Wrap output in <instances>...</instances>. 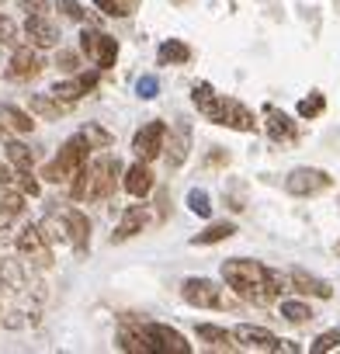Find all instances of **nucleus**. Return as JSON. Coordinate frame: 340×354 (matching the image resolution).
Returning a JSON list of instances; mask_svg holds the SVG:
<instances>
[{"label": "nucleus", "instance_id": "412c9836", "mask_svg": "<svg viewBox=\"0 0 340 354\" xmlns=\"http://www.w3.org/2000/svg\"><path fill=\"white\" fill-rule=\"evenodd\" d=\"M167 149V167H181L188 160V149H191V136L188 129H178V132H170V146L163 142Z\"/></svg>", "mask_w": 340, "mask_h": 354}, {"label": "nucleus", "instance_id": "6e6552de", "mask_svg": "<svg viewBox=\"0 0 340 354\" xmlns=\"http://www.w3.org/2000/svg\"><path fill=\"white\" fill-rule=\"evenodd\" d=\"M185 302L188 306H198V309H223L226 306L223 288L212 278H188L185 281Z\"/></svg>", "mask_w": 340, "mask_h": 354}, {"label": "nucleus", "instance_id": "9d476101", "mask_svg": "<svg viewBox=\"0 0 340 354\" xmlns=\"http://www.w3.org/2000/svg\"><path fill=\"white\" fill-rule=\"evenodd\" d=\"M163 139H167V125H163V122H149V125H142V129L135 132L132 149H135V156H139L142 163H149V160H156V156L163 153Z\"/></svg>", "mask_w": 340, "mask_h": 354}, {"label": "nucleus", "instance_id": "423d86ee", "mask_svg": "<svg viewBox=\"0 0 340 354\" xmlns=\"http://www.w3.org/2000/svg\"><path fill=\"white\" fill-rule=\"evenodd\" d=\"M80 53H84L87 59H94L97 70H108V66H115V59H118V42H115L111 35H104V32L84 28V35H80Z\"/></svg>", "mask_w": 340, "mask_h": 354}, {"label": "nucleus", "instance_id": "9b49d317", "mask_svg": "<svg viewBox=\"0 0 340 354\" xmlns=\"http://www.w3.org/2000/svg\"><path fill=\"white\" fill-rule=\"evenodd\" d=\"M219 125H229V129H236V132H257V115L243 104V101H236V97H223V108H219Z\"/></svg>", "mask_w": 340, "mask_h": 354}, {"label": "nucleus", "instance_id": "2eb2a0df", "mask_svg": "<svg viewBox=\"0 0 340 354\" xmlns=\"http://www.w3.org/2000/svg\"><path fill=\"white\" fill-rule=\"evenodd\" d=\"M233 337H236L243 347H250V351H274V344H278V337H274L271 330L254 326V323H240V326L233 330Z\"/></svg>", "mask_w": 340, "mask_h": 354}, {"label": "nucleus", "instance_id": "dca6fc26", "mask_svg": "<svg viewBox=\"0 0 340 354\" xmlns=\"http://www.w3.org/2000/svg\"><path fill=\"white\" fill-rule=\"evenodd\" d=\"M125 192L132 195V198H146L149 192H153V170L139 160V163H132L129 170H125Z\"/></svg>", "mask_w": 340, "mask_h": 354}, {"label": "nucleus", "instance_id": "c85d7f7f", "mask_svg": "<svg viewBox=\"0 0 340 354\" xmlns=\"http://www.w3.org/2000/svg\"><path fill=\"white\" fill-rule=\"evenodd\" d=\"M80 136L87 139V146H91V149H111V142H115V136H111L108 129L94 125V122H87V125L80 129Z\"/></svg>", "mask_w": 340, "mask_h": 354}, {"label": "nucleus", "instance_id": "0eeeda50", "mask_svg": "<svg viewBox=\"0 0 340 354\" xmlns=\"http://www.w3.org/2000/svg\"><path fill=\"white\" fill-rule=\"evenodd\" d=\"M15 247H18V254H21L32 268H49V264H53V247L42 240V233H39L35 223L25 226V230L15 236Z\"/></svg>", "mask_w": 340, "mask_h": 354}, {"label": "nucleus", "instance_id": "1a4fd4ad", "mask_svg": "<svg viewBox=\"0 0 340 354\" xmlns=\"http://www.w3.org/2000/svg\"><path fill=\"white\" fill-rule=\"evenodd\" d=\"M46 70V59L35 46H15V56L8 63V80H32Z\"/></svg>", "mask_w": 340, "mask_h": 354}, {"label": "nucleus", "instance_id": "f704fd0d", "mask_svg": "<svg viewBox=\"0 0 340 354\" xmlns=\"http://www.w3.org/2000/svg\"><path fill=\"white\" fill-rule=\"evenodd\" d=\"M188 209H191L195 216L209 219V216H212V202H209V192H202V188L188 192Z\"/></svg>", "mask_w": 340, "mask_h": 354}, {"label": "nucleus", "instance_id": "4468645a", "mask_svg": "<svg viewBox=\"0 0 340 354\" xmlns=\"http://www.w3.org/2000/svg\"><path fill=\"white\" fill-rule=\"evenodd\" d=\"M146 223H149L146 205H129V209L122 212V223H118V226H115V233H111V243H122V240H129V236L142 233V230H146Z\"/></svg>", "mask_w": 340, "mask_h": 354}, {"label": "nucleus", "instance_id": "a878e982", "mask_svg": "<svg viewBox=\"0 0 340 354\" xmlns=\"http://www.w3.org/2000/svg\"><path fill=\"white\" fill-rule=\"evenodd\" d=\"M49 94H53L56 101H63V104H70V108H73V104H77V101H80L87 91H84V87H80V80L73 77V80H59V84L49 91Z\"/></svg>", "mask_w": 340, "mask_h": 354}, {"label": "nucleus", "instance_id": "c03bdc74", "mask_svg": "<svg viewBox=\"0 0 340 354\" xmlns=\"http://www.w3.org/2000/svg\"><path fill=\"white\" fill-rule=\"evenodd\" d=\"M0 139H11V129H8L4 122H0Z\"/></svg>", "mask_w": 340, "mask_h": 354}, {"label": "nucleus", "instance_id": "f03ea898", "mask_svg": "<svg viewBox=\"0 0 340 354\" xmlns=\"http://www.w3.org/2000/svg\"><path fill=\"white\" fill-rule=\"evenodd\" d=\"M223 278L226 285L243 295L247 302H257V306H267L278 299L271 278H267V268L257 264V261H243V257H233V261H223Z\"/></svg>", "mask_w": 340, "mask_h": 354}, {"label": "nucleus", "instance_id": "7c9ffc66", "mask_svg": "<svg viewBox=\"0 0 340 354\" xmlns=\"http://www.w3.org/2000/svg\"><path fill=\"white\" fill-rule=\"evenodd\" d=\"M233 233H236V226H233V223H212L205 233H198V236H195V243H202V247H205V243H223V240H229Z\"/></svg>", "mask_w": 340, "mask_h": 354}, {"label": "nucleus", "instance_id": "4c0bfd02", "mask_svg": "<svg viewBox=\"0 0 340 354\" xmlns=\"http://www.w3.org/2000/svg\"><path fill=\"white\" fill-rule=\"evenodd\" d=\"M56 66H59L63 73H77V70H80V56H77L73 49H59V56H56Z\"/></svg>", "mask_w": 340, "mask_h": 354}, {"label": "nucleus", "instance_id": "a18cd8bd", "mask_svg": "<svg viewBox=\"0 0 340 354\" xmlns=\"http://www.w3.org/2000/svg\"><path fill=\"white\" fill-rule=\"evenodd\" d=\"M0 4H8V0H0Z\"/></svg>", "mask_w": 340, "mask_h": 354}, {"label": "nucleus", "instance_id": "37998d69", "mask_svg": "<svg viewBox=\"0 0 340 354\" xmlns=\"http://www.w3.org/2000/svg\"><path fill=\"white\" fill-rule=\"evenodd\" d=\"M223 163H229V153H223V149H216V153L209 156V167H223Z\"/></svg>", "mask_w": 340, "mask_h": 354}, {"label": "nucleus", "instance_id": "aec40b11", "mask_svg": "<svg viewBox=\"0 0 340 354\" xmlns=\"http://www.w3.org/2000/svg\"><path fill=\"white\" fill-rule=\"evenodd\" d=\"M288 285H295L299 292L316 295V299H330V295H333V285H326L323 278H312V274H305V271H299V268L288 274Z\"/></svg>", "mask_w": 340, "mask_h": 354}, {"label": "nucleus", "instance_id": "f3484780", "mask_svg": "<svg viewBox=\"0 0 340 354\" xmlns=\"http://www.w3.org/2000/svg\"><path fill=\"white\" fill-rule=\"evenodd\" d=\"M191 101H195V108H198L209 122H216V125H219V108H223V97L212 91V84H205V80H202V84H195V87H191Z\"/></svg>", "mask_w": 340, "mask_h": 354}, {"label": "nucleus", "instance_id": "bb28decb", "mask_svg": "<svg viewBox=\"0 0 340 354\" xmlns=\"http://www.w3.org/2000/svg\"><path fill=\"white\" fill-rule=\"evenodd\" d=\"M39 226V233H42V240L53 247V243H66V226H63V219L59 216H46L42 223H35Z\"/></svg>", "mask_w": 340, "mask_h": 354}, {"label": "nucleus", "instance_id": "e433bc0d", "mask_svg": "<svg viewBox=\"0 0 340 354\" xmlns=\"http://www.w3.org/2000/svg\"><path fill=\"white\" fill-rule=\"evenodd\" d=\"M56 11L63 15V18H70V21H77V25H84L87 21V11L77 4V0H59V4H56Z\"/></svg>", "mask_w": 340, "mask_h": 354}, {"label": "nucleus", "instance_id": "b1692460", "mask_svg": "<svg viewBox=\"0 0 340 354\" xmlns=\"http://www.w3.org/2000/svg\"><path fill=\"white\" fill-rule=\"evenodd\" d=\"M25 212V195L15 185H0V216H21Z\"/></svg>", "mask_w": 340, "mask_h": 354}, {"label": "nucleus", "instance_id": "a19ab883", "mask_svg": "<svg viewBox=\"0 0 340 354\" xmlns=\"http://www.w3.org/2000/svg\"><path fill=\"white\" fill-rule=\"evenodd\" d=\"M135 91H139V97H156V91H160V84H156V77H142L139 84H135Z\"/></svg>", "mask_w": 340, "mask_h": 354}, {"label": "nucleus", "instance_id": "c9c22d12", "mask_svg": "<svg viewBox=\"0 0 340 354\" xmlns=\"http://www.w3.org/2000/svg\"><path fill=\"white\" fill-rule=\"evenodd\" d=\"M15 188H18V192H21L25 198H28V195L35 198V195L42 192V188H39V181H35V174H32V170H15Z\"/></svg>", "mask_w": 340, "mask_h": 354}, {"label": "nucleus", "instance_id": "4be33fe9", "mask_svg": "<svg viewBox=\"0 0 340 354\" xmlns=\"http://www.w3.org/2000/svg\"><path fill=\"white\" fill-rule=\"evenodd\" d=\"M4 149H8V163H11L15 170H32V167H35V153H32L25 142L4 139Z\"/></svg>", "mask_w": 340, "mask_h": 354}, {"label": "nucleus", "instance_id": "cd10ccee", "mask_svg": "<svg viewBox=\"0 0 340 354\" xmlns=\"http://www.w3.org/2000/svg\"><path fill=\"white\" fill-rule=\"evenodd\" d=\"M281 316H285L288 323H295V326H302V323L316 319V313H312V306H309V302H292V299H285V302H281Z\"/></svg>", "mask_w": 340, "mask_h": 354}, {"label": "nucleus", "instance_id": "ea45409f", "mask_svg": "<svg viewBox=\"0 0 340 354\" xmlns=\"http://www.w3.org/2000/svg\"><path fill=\"white\" fill-rule=\"evenodd\" d=\"M18 8H21L25 15H49V11H53L49 0H18Z\"/></svg>", "mask_w": 340, "mask_h": 354}, {"label": "nucleus", "instance_id": "5701e85b", "mask_svg": "<svg viewBox=\"0 0 340 354\" xmlns=\"http://www.w3.org/2000/svg\"><path fill=\"white\" fill-rule=\"evenodd\" d=\"M198 337L209 340V344H216V347H226V351H236L240 347L236 337H233V330H223V326H212V323H198Z\"/></svg>", "mask_w": 340, "mask_h": 354}, {"label": "nucleus", "instance_id": "39448f33", "mask_svg": "<svg viewBox=\"0 0 340 354\" xmlns=\"http://www.w3.org/2000/svg\"><path fill=\"white\" fill-rule=\"evenodd\" d=\"M333 185V177L319 167H295L288 177H285V192L295 195V198H309V195H319Z\"/></svg>", "mask_w": 340, "mask_h": 354}, {"label": "nucleus", "instance_id": "72a5a7b5", "mask_svg": "<svg viewBox=\"0 0 340 354\" xmlns=\"http://www.w3.org/2000/svg\"><path fill=\"white\" fill-rule=\"evenodd\" d=\"M323 108H326V97L319 91H312L309 97L299 101V118H316V115H323Z\"/></svg>", "mask_w": 340, "mask_h": 354}, {"label": "nucleus", "instance_id": "a211bd4d", "mask_svg": "<svg viewBox=\"0 0 340 354\" xmlns=\"http://www.w3.org/2000/svg\"><path fill=\"white\" fill-rule=\"evenodd\" d=\"M264 115H267L264 129H267V136H271L274 142H292V139H295V122H292L285 111H278V108H267Z\"/></svg>", "mask_w": 340, "mask_h": 354}, {"label": "nucleus", "instance_id": "f257e3e1", "mask_svg": "<svg viewBox=\"0 0 340 354\" xmlns=\"http://www.w3.org/2000/svg\"><path fill=\"white\" fill-rule=\"evenodd\" d=\"M118 174H122V163L118 156L104 153V156H87V163L70 177V195L77 202H101L115 192V181H118Z\"/></svg>", "mask_w": 340, "mask_h": 354}, {"label": "nucleus", "instance_id": "2f4dec72", "mask_svg": "<svg viewBox=\"0 0 340 354\" xmlns=\"http://www.w3.org/2000/svg\"><path fill=\"white\" fill-rule=\"evenodd\" d=\"M94 4H97V11H104L108 18H129V15L135 11L139 0H94Z\"/></svg>", "mask_w": 340, "mask_h": 354}, {"label": "nucleus", "instance_id": "c756f323", "mask_svg": "<svg viewBox=\"0 0 340 354\" xmlns=\"http://www.w3.org/2000/svg\"><path fill=\"white\" fill-rule=\"evenodd\" d=\"M188 59H191V49L181 39H170L160 46V63H188Z\"/></svg>", "mask_w": 340, "mask_h": 354}, {"label": "nucleus", "instance_id": "79ce46f5", "mask_svg": "<svg viewBox=\"0 0 340 354\" xmlns=\"http://www.w3.org/2000/svg\"><path fill=\"white\" fill-rule=\"evenodd\" d=\"M0 185H15V167L11 163H0Z\"/></svg>", "mask_w": 340, "mask_h": 354}, {"label": "nucleus", "instance_id": "393cba45", "mask_svg": "<svg viewBox=\"0 0 340 354\" xmlns=\"http://www.w3.org/2000/svg\"><path fill=\"white\" fill-rule=\"evenodd\" d=\"M0 118H4V125L15 129V132H32V129H35V118H32L28 111L15 108V104H4V108H0Z\"/></svg>", "mask_w": 340, "mask_h": 354}, {"label": "nucleus", "instance_id": "20e7f679", "mask_svg": "<svg viewBox=\"0 0 340 354\" xmlns=\"http://www.w3.org/2000/svg\"><path fill=\"white\" fill-rule=\"evenodd\" d=\"M142 330V340H146V351L149 354H191V344L178 333V330H170L163 323H139Z\"/></svg>", "mask_w": 340, "mask_h": 354}, {"label": "nucleus", "instance_id": "473e14b6", "mask_svg": "<svg viewBox=\"0 0 340 354\" xmlns=\"http://www.w3.org/2000/svg\"><path fill=\"white\" fill-rule=\"evenodd\" d=\"M0 46H8V49L21 46V28H18V21L8 18V15H0Z\"/></svg>", "mask_w": 340, "mask_h": 354}, {"label": "nucleus", "instance_id": "7ed1b4c3", "mask_svg": "<svg viewBox=\"0 0 340 354\" xmlns=\"http://www.w3.org/2000/svg\"><path fill=\"white\" fill-rule=\"evenodd\" d=\"M87 156H91V146H87V139L84 136H73V139H66L63 142V149H59V156L42 170V177L49 185H70V177L87 163Z\"/></svg>", "mask_w": 340, "mask_h": 354}, {"label": "nucleus", "instance_id": "58836bf2", "mask_svg": "<svg viewBox=\"0 0 340 354\" xmlns=\"http://www.w3.org/2000/svg\"><path fill=\"white\" fill-rule=\"evenodd\" d=\"M340 344V330H330V333H323V337H316V344H312V351H333Z\"/></svg>", "mask_w": 340, "mask_h": 354}, {"label": "nucleus", "instance_id": "f8f14e48", "mask_svg": "<svg viewBox=\"0 0 340 354\" xmlns=\"http://www.w3.org/2000/svg\"><path fill=\"white\" fill-rule=\"evenodd\" d=\"M59 219H63V226H66V243H70L77 254H84V250L91 247V223H87V216H84L80 209H63Z\"/></svg>", "mask_w": 340, "mask_h": 354}, {"label": "nucleus", "instance_id": "6ab92c4d", "mask_svg": "<svg viewBox=\"0 0 340 354\" xmlns=\"http://www.w3.org/2000/svg\"><path fill=\"white\" fill-rule=\"evenodd\" d=\"M28 108H32V115L49 118V122H56V118H63V115L70 111V104L56 101L53 94H32V97H28Z\"/></svg>", "mask_w": 340, "mask_h": 354}, {"label": "nucleus", "instance_id": "ddd939ff", "mask_svg": "<svg viewBox=\"0 0 340 354\" xmlns=\"http://www.w3.org/2000/svg\"><path fill=\"white\" fill-rule=\"evenodd\" d=\"M21 32L28 35V42H32L35 49H53V46H59V28L49 21V15H28V21H25Z\"/></svg>", "mask_w": 340, "mask_h": 354}]
</instances>
